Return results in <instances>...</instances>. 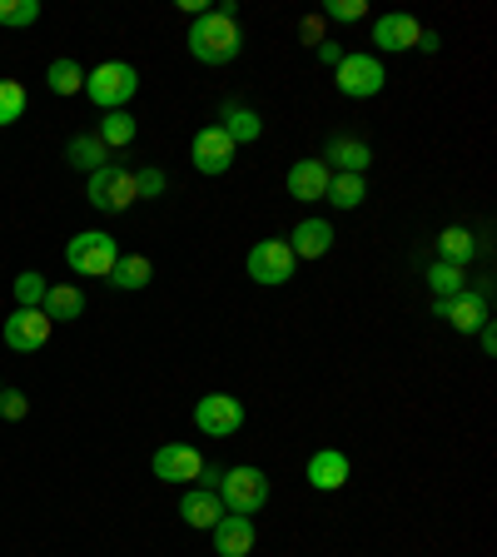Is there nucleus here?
<instances>
[{
  "mask_svg": "<svg viewBox=\"0 0 497 557\" xmlns=\"http://www.w3.org/2000/svg\"><path fill=\"white\" fill-rule=\"evenodd\" d=\"M234 145L229 135H224L220 125H204L195 135V150H189V160H195V170L199 174H229V164H234Z\"/></svg>",
  "mask_w": 497,
  "mask_h": 557,
  "instance_id": "obj_10",
  "label": "nucleus"
},
{
  "mask_svg": "<svg viewBox=\"0 0 497 557\" xmlns=\"http://www.w3.org/2000/svg\"><path fill=\"white\" fill-rule=\"evenodd\" d=\"M150 468H154L160 483H189L195 487L199 473H204V453L189 448V443H160L154 458H150Z\"/></svg>",
  "mask_w": 497,
  "mask_h": 557,
  "instance_id": "obj_9",
  "label": "nucleus"
},
{
  "mask_svg": "<svg viewBox=\"0 0 497 557\" xmlns=\"http://www.w3.org/2000/svg\"><path fill=\"white\" fill-rule=\"evenodd\" d=\"M473 255H477L473 230H463V224H448V230L438 234V259H443V264L468 269V259H473Z\"/></svg>",
  "mask_w": 497,
  "mask_h": 557,
  "instance_id": "obj_24",
  "label": "nucleus"
},
{
  "mask_svg": "<svg viewBox=\"0 0 497 557\" xmlns=\"http://www.w3.org/2000/svg\"><path fill=\"white\" fill-rule=\"evenodd\" d=\"M135 199H139V189H135V170H129V164L110 160L90 174V205L100 209V214H125Z\"/></svg>",
  "mask_w": 497,
  "mask_h": 557,
  "instance_id": "obj_5",
  "label": "nucleus"
},
{
  "mask_svg": "<svg viewBox=\"0 0 497 557\" xmlns=\"http://www.w3.org/2000/svg\"><path fill=\"white\" fill-rule=\"evenodd\" d=\"M46 85H50L55 95H75V90H85V70L75 65V60H50Z\"/></svg>",
  "mask_w": 497,
  "mask_h": 557,
  "instance_id": "obj_28",
  "label": "nucleus"
},
{
  "mask_svg": "<svg viewBox=\"0 0 497 557\" xmlns=\"http://www.w3.org/2000/svg\"><path fill=\"white\" fill-rule=\"evenodd\" d=\"M209 537H214V553L220 557H249L259 543L254 518H234V512H224V518L209 528Z\"/></svg>",
  "mask_w": 497,
  "mask_h": 557,
  "instance_id": "obj_12",
  "label": "nucleus"
},
{
  "mask_svg": "<svg viewBox=\"0 0 497 557\" xmlns=\"http://www.w3.org/2000/svg\"><path fill=\"white\" fill-rule=\"evenodd\" d=\"M46 274H35V269H25L21 278H15V309H40L46 304Z\"/></svg>",
  "mask_w": 497,
  "mask_h": 557,
  "instance_id": "obj_30",
  "label": "nucleus"
},
{
  "mask_svg": "<svg viewBox=\"0 0 497 557\" xmlns=\"http://www.w3.org/2000/svg\"><path fill=\"white\" fill-rule=\"evenodd\" d=\"M299 35H303V40H309V46H324V21H319V15H303Z\"/></svg>",
  "mask_w": 497,
  "mask_h": 557,
  "instance_id": "obj_35",
  "label": "nucleus"
},
{
  "mask_svg": "<svg viewBox=\"0 0 497 557\" xmlns=\"http://www.w3.org/2000/svg\"><path fill=\"white\" fill-rule=\"evenodd\" d=\"M328 205L334 209H359L369 199V185H363V174H328Z\"/></svg>",
  "mask_w": 497,
  "mask_h": 557,
  "instance_id": "obj_26",
  "label": "nucleus"
},
{
  "mask_svg": "<svg viewBox=\"0 0 497 557\" xmlns=\"http://www.w3.org/2000/svg\"><path fill=\"white\" fill-rule=\"evenodd\" d=\"M294 249H289V239H259L254 249H249V259H244V269H249V278L254 284H264V289H284L294 278Z\"/></svg>",
  "mask_w": 497,
  "mask_h": 557,
  "instance_id": "obj_7",
  "label": "nucleus"
},
{
  "mask_svg": "<svg viewBox=\"0 0 497 557\" xmlns=\"http://www.w3.org/2000/svg\"><path fill=\"white\" fill-rule=\"evenodd\" d=\"M115 259H120V244L110 239L104 230H85V234H75V239L65 244V264L75 269V274H85V278H110Z\"/></svg>",
  "mask_w": 497,
  "mask_h": 557,
  "instance_id": "obj_4",
  "label": "nucleus"
},
{
  "mask_svg": "<svg viewBox=\"0 0 497 557\" xmlns=\"http://www.w3.org/2000/svg\"><path fill=\"white\" fill-rule=\"evenodd\" d=\"M328 164L324 160H299L289 174H284V185H289V199H303V205H313V199L328 195Z\"/></svg>",
  "mask_w": 497,
  "mask_h": 557,
  "instance_id": "obj_15",
  "label": "nucleus"
},
{
  "mask_svg": "<svg viewBox=\"0 0 497 557\" xmlns=\"http://www.w3.org/2000/svg\"><path fill=\"white\" fill-rule=\"evenodd\" d=\"M443 46V40H438V35H433V30H423V35H418V50H423V55H433V50H438Z\"/></svg>",
  "mask_w": 497,
  "mask_h": 557,
  "instance_id": "obj_38",
  "label": "nucleus"
},
{
  "mask_svg": "<svg viewBox=\"0 0 497 557\" xmlns=\"http://www.w3.org/2000/svg\"><path fill=\"white\" fill-rule=\"evenodd\" d=\"M244 404L234 394H204L195 404V429L209 433V438H234L244 429Z\"/></svg>",
  "mask_w": 497,
  "mask_h": 557,
  "instance_id": "obj_8",
  "label": "nucleus"
},
{
  "mask_svg": "<svg viewBox=\"0 0 497 557\" xmlns=\"http://www.w3.org/2000/svg\"><path fill=\"white\" fill-rule=\"evenodd\" d=\"M289 249H294V259H324L328 249H334V224H328V220H303V224H294Z\"/></svg>",
  "mask_w": 497,
  "mask_h": 557,
  "instance_id": "obj_19",
  "label": "nucleus"
},
{
  "mask_svg": "<svg viewBox=\"0 0 497 557\" xmlns=\"http://www.w3.org/2000/svg\"><path fill=\"white\" fill-rule=\"evenodd\" d=\"M239 50H244V35H239V25H234V15L204 11L189 25V55H195L199 65H229V60H239Z\"/></svg>",
  "mask_w": 497,
  "mask_h": 557,
  "instance_id": "obj_1",
  "label": "nucleus"
},
{
  "mask_svg": "<svg viewBox=\"0 0 497 557\" xmlns=\"http://www.w3.org/2000/svg\"><path fill=\"white\" fill-rule=\"evenodd\" d=\"M135 135H139V120L129 110H110L100 120V129H95V139H100L104 150H125V145H135Z\"/></svg>",
  "mask_w": 497,
  "mask_h": 557,
  "instance_id": "obj_23",
  "label": "nucleus"
},
{
  "mask_svg": "<svg viewBox=\"0 0 497 557\" xmlns=\"http://www.w3.org/2000/svg\"><path fill=\"white\" fill-rule=\"evenodd\" d=\"M164 185H170V180H164V170H135V189H139V199H160L164 195Z\"/></svg>",
  "mask_w": 497,
  "mask_h": 557,
  "instance_id": "obj_32",
  "label": "nucleus"
},
{
  "mask_svg": "<svg viewBox=\"0 0 497 557\" xmlns=\"http://www.w3.org/2000/svg\"><path fill=\"white\" fill-rule=\"evenodd\" d=\"M40 313H46L50 324H70V319H80V313H85V294L75 289V284H50Z\"/></svg>",
  "mask_w": 497,
  "mask_h": 557,
  "instance_id": "obj_21",
  "label": "nucleus"
},
{
  "mask_svg": "<svg viewBox=\"0 0 497 557\" xmlns=\"http://www.w3.org/2000/svg\"><path fill=\"white\" fill-rule=\"evenodd\" d=\"M65 164L70 170H85V174H95L100 164H110V150H104L95 135H70V145H65Z\"/></svg>",
  "mask_w": 497,
  "mask_h": 557,
  "instance_id": "obj_25",
  "label": "nucleus"
},
{
  "mask_svg": "<svg viewBox=\"0 0 497 557\" xmlns=\"http://www.w3.org/2000/svg\"><path fill=\"white\" fill-rule=\"evenodd\" d=\"M477 344H483V354H497V329H493V319L477 329Z\"/></svg>",
  "mask_w": 497,
  "mask_h": 557,
  "instance_id": "obj_36",
  "label": "nucleus"
},
{
  "mask_svg": "<svg viewBox=\"0 0 497 557\" xmlns=\"http://www.w3.org/2000/svg\"><path fill=\"white\" fill-rule=\"evenodd\" d=\"M139 90V70L129 65V60H104V65L85 70V95L95 100V110H125L129 100H135Z\"/></svg>",
  "mask_w": 497,
  "mask_h": 557,
  "instance_id": "obj_3",
  "label": "nucleus"
},
{
  "mask_svg": "<svg viewBox=\"0 0 497 557\" xmlns=\"http://www.w3.org/2000/svg\"><path fill=\"white\" fill-rule=\"evenodd\" d=\"M433 313L448 319L458 334H477L487 324V299L483 294H452V299H433Z\"/></svg>",
  "mask_w": 497,
  "mask_h": 557,
  "instance_id": "obj_13",
  "label": "nucleus"
},
{
  "mask_svg": "<svg viewBox=\"0 0 497 557\" xmlns=\"http://www.w3.org/2000/svg\"><path fill=\"white\" fill-rule=\"evenodd\" d=\"M324 15L328 21H363V15H369V5H363V0H328L324 5Z\"/></svg>",
  "mask_w": 497,
  "mask_h": 557,
  "instance_id": "obj_34",
  "label": "nucleus"
},
{
  "mask_svg": "<svg viewBox=\"0 0 497 557\" xmlns=\"http://www.w3.org/2000/svg\"><path fill=\"white\" fill-rule=\"evenodd\" d=\"M220 503L224 512H234V518H254V512L269 508V473L254 463H239V468H224L220 478Z\"/></svg>",
  "mask_w": 497,
  "mask_h": 557,
  "instance_id": "obj_2",
  "label": "nucleus"
},
{
  "mask_svg": "<svg viewBox=\"0 0 497 557\" xmlns=\"http://www.w3.org/2000/svg\"><path fill=\"white\" fill-rule=\"evenodd\" d=\"M348 483V453L338 448H319L309 458V487H319V493H338V487Z\"/></svg>",
  "mask_w": 497,
  "mask_h": 557,
  "instance_id": "obj_17",
  "label": "nucleus"
},
{
  "mask_svg": "<svg viewBox=\"0 0 497 557\" xmlns=\"http://www.w3.org/2000/svg\"><path fill=\"white\" fill-rule=\"evenodd\" d=\"M324 164L334 174H363L373 164V150L363 145V139H353V135H334L324 145Z\"/></svg>",
  "mask_w": 497,
  "mask_h": 557,
  "instance_id": "obj_16",
  "label": "nucleus"
},
{
  "mask_svg": "<svg viewBox=\"0 0 497 557\" xmlns=\"http://www.w3.org/2000/svg\"><path fill=\"white\" fill-rule=\"evenodd\" d=\"M418 35H423V25H418L413 15H378V21H373V46L388 50V55L418 50Z\"/></svg>",
  "mask_w": 497,
  "mask_h": 557,
  "instance_id": "obj_14",
  "label": "nucleus"
},
{
  "mask_svg": "<svg viewBox=\"0 0 497 557\" xmlns=\"http://www.w3.org/2000/svg\"><path fill=\"white\" fill-rule=\"evenodd\" d=\"M319 60H324V65H338V60H344V46H338V40H324V46H319Z\"/></svg>",
  "mask_w": 497,
  "mask_h": 557,
  "instance_id": "obj_37",
  "label": "nucleus"
},
{
  "mask_svg": "<svg viewBox=\"0 0 497 557\" xmlns=\"http://www.w3.org/2000/svg\"><path fill=\"white\" fill-rule=\"evenodd\" d=\"M25 120V85L21 81H0V129Z\"/></svg>",
  "mask_w": 497,
  "mask_h": 557,
  "instance_id": "obj_31",
  "label": "nucleus"
},
{
  "mask_svg": "<svg viewBox=\"0 0 497 557\" xmlns=\"http://www.w3.org/2000/svg\"><path fill=\"white\" fill-rule=\"evenodd\" d=\"M25 413H30V398H25L21 388H0V418H11V423H21Z\"/></svg>",
  "mask_w": 497,
  "mask_h": 557,
  "instance_id": "obj_33",
  "label": "nucleus"
},
{
  "mask_svg": "<svg viewBox=\"0 0 497 557\" xmlns=\"http://www.w3.org/2000/svg\"><path fill=\"white\" fill-rule=\"evenodd\" d=\"M154 278V264L145 255H120L115 259V269H110V289H125V294H135V289H145Z\"/></svg>",
  "mask_w": 497,
  "mask_h": 557,
  "instance_id": "obj_22",
  "label": "nucleus"
},
{
  "mask_svg": "<svg viewBox=\"0 0 497 557\" xmlns=\"http://www.w3.org/2000/svg\"><path fill=\"white\" fill-rule=\"evenodd\" d=\"M40 21V0H0V25L5 30H25Z\"/></svg>",
  "mask_w": 497,
  "mask_h": 557,
  "instance_id": "obj_29",
  "label": "nucleus"
},
{
  "mask_svg": "<svg viewBox=\"0 0 497 557\" xmlns=\"http://www.w3.org/2000/svg\"><path fill=\"white\" fill-rule=\"evenodd\" d=\"M334 85H338V95H348V100H373V95L388 85V70H383L378 55L353 50V55H344L334 65Z\"/></svg>",
  "mask_w": 497,
  "mask_h": 557,
  "instance_id": "obj_6",
  "label": "nucleus"
},
{
  "mask_svg": "<svg viewBox=\"0 0 497 557\" xmlns=\"http://www.w3.org/2000/svg\"><path fill=\"white\" fill-rule=\"evenodd\" d=\"M220 129L234 139V145H254L259 135H264V120H259L254 104H244V100H229L220 110Z\"/></svg>",
  "mask_w": 497,
  "mask_h": 557,
  "instance_id": "obj_18",
  "label": "nucleus"
},
{
  "mask_svg": "<svg viewBox=\"0 0 497 557\" xmlns=\"http://www.w3.org/2000/svg\"><path fill=\"white\" fill-rule=\"evenodd\" d=\"M428 289L438 294V299H452V294H468V269L458 264H428Z\"/></svg>",
  "mask_w": 497,
  "mask_h": 557,
  "instance_id": "obj_27",
  "label": "nucleus"
},
{
  "mask_svg": "<svg viewBox=\"0 0 497 557\" xmlns=\"http://www.w3.org/2000/svg\"><path fill=\"white\" fill-rule=\"evenodd\" d=\"M179 518H185L189 528H214V522L224 518L220 493H209V487H189L185 498H179Z\"/></svg>",
  "mask_w": 497,
  "mask_h": 557,
  "instance_id": "obj_20",
  "label": "nucleus"
},
{
  "mask_svg": "<svg viewBox=\"0 0 497 557\" xmlns=\"http://www.w3.org/2000/svg\"><path fill=\"white\" fill-rule=\"evenodd\" d=\"M50 319L40 309H15L11 319H5V348H15V354H35V348L50 344Z\"/></svg>",
  "mask_w": 497,
  "mask_h": 557,
  "instance_id": "obj_11",
  "label": "nucleus"
}]
</instances>
